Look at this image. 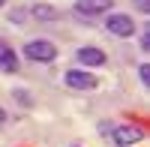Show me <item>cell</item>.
<instances>
[{
  "label": "cell",
  "mask_w": 150,
  "mask_h": 147,
  "mask_svg": "<svg viewBox=\"0 0 150 147\" xmlns=\"http://www.w3.org/2000/svg\"><path fill=\"white\" fill-rule=\"evenodd\" d=\"M138 75H141V84H150V63H141L138 66Z\"/></svg>",
  "instance_id": "9c48e42d"
},
{
  "label": "cell",
  "mask_w": 150,
  "mask_h": 147,
  "mask_svg": "<svg viewBox=\"0 0 150 147\" xmlns=\"http://www.w3.org/2000/svg\"><path fill=\"white\" fill-rule=\"evenodd\" d=\"M63 84L69 90H96L99 87V75H90L87 69H69L63 75Z\"/></svg>",
  "instance_id": "3957f363"
},
{
  "label": "cell",
  "mask_w": 150,
  "mask_h": 147,
  "mask_svg": "<svg viewBox=\"0 0 150 147\" xmlns=\"http://www.w3.org/2000/svg\"><path fill=\"white\" fill-rule=\"evenodd\" d=\"M105 30L111 36H117V39H129V36L138 33V27H135L132 15H123V12H114V15L105 18Z\"/></svg>",
  "instance_id": "7a4b0ae2"
},
{
  "label": "cell",
  "mask_w": 150,
  "mask_h": 147,
  "mask_svg": "<svg viewBox=\"0 0 150 147\" xmlns=\"http://www.w3.org/2000/svg\"><path fill=\"white\" fill-rule=\"evenodd\" d=\"M30 15H33L36 21H54V18H57V9L48 6V3H36V6L30 9Z\"/></svg>",
  "instance_id": "ba28073f"
},
{
  "label": "cell",
  "mask_w": 150,
  "mask_h": 147,
  "mask_svg": "<svg viewBox=\"0 0 150 147\" xmlns=\"http://www.w3.org/2000/svg\"><path fill=\"white\" fill-rule=\"evenodd\" d=\"M144 138V129L141 126H132V123H123L114 129V144L117 147H132V144H138Z\"/></svg>",
  "instance_id": "5b68a950"
},
{
  "label": "cell",
  "mask_w": 150,
  "mask_h": 147,
  "mask_svg": "<svg viewBox=\"0 0 150 147\" xmlns=\"http://www.w3.org/2000/svg\"><path fill=\"white\" fill-rule=\"evenodd\" d=\"M135 6H138L141 12H147V9H150V0H135Z\"/></svg>",
  "instance_id": "7c38bea8"
},
{
  "label": "cell",
  "mask_w": 150,
  "mask_h": 147,
  "mask_svg": "<svg viewBox=\"0 0 150 147\" xmlns=\"http://www.w3.org/2000/svg\"><path fill=\"white\" fill-rule=\"evenodd\" d=\"M24 54H27V60H33V63H51L57 57V45L48 42V39H30L24 45Z\"/></svg>",
  "instance_id": "6da1fadb"
},
{
  "label": "cell",
  "mask_w": 150,
  "mask_h": 147,
  "mask_svg": "<svg viewBox=\"0 0 150 147\" xmlns=\"http://www.w3.org/2000/svg\"><path fill=\"white\" fill-rule=\"evenodd\" d=\"M75 60H78L81 66H102L108 57H105L102 48H96V45H81L78 51H75Z\"/></svg>",
  "instance_id": "8992f818"
},
{
  "label": "cell",
  "mask_w": 150,
  "mask_h": 147,
  "mask_svg": "<svg viewBox=\"0 0 150 147\" xmlns=\"http://www.w3.org/2000/svg\"><path fill=\"white\" fill-rule=\"evenodd\" d=\"M75 12L84 18H99L105 15V12H111V6H114V0H75Z\"/></svg>",
  "instance_id": "277c9868"
},
{
  "label": "cell",
  "mask_w": 150,
  "mask_h": 147,
  "mask_svg": "<svg viewBox=\"0 0 150 147\" xmlns=\"http://www.w3.org/2000/svg\"><path fill=\"white\" fill-rule=\"evenodd\" d=\"M0 123H6V111H3V108H0Z\"/></svg>",
  "instance_id": "4fadbf2b"
},
{
  "label": "cell",
  "mask_w": 150,
  "mask_h": 147,
  "mask_svg": "<svg viewBox=\"0 0 150 147\" xmlns=\"http://www.w3.org/2000/svg\"><path fill=\"white\" fill-rule=\"evenodd\" d=\"M0 69L3 72H18V57H15V51H12V45L6 42V39H0Z\"/></svg>",
  "instance_id": "52a82bcc"
},
{
  "label": "cell",
  "mask_w": 150,
  "mask_h": 147,
  "mask_svg": "<svg viewBox=\"0 0 150 147\" xmlns=\"http://www.w3.org/2000/svg\"><path fill=\"white\" fill-rule=\"evenodd\" d=\"M141 51H147V54H150V30H144V33H141Z\"/></svg>",
  "instance_id": "8fae6325"
},
{
  "label": "cell",
  "mask_w": 150,
  "mask_h": 147,
  "mask_svg": "<svg viewBox=\"0 0 150 147\" xmlns=\"http://www.w3.org/2000/svg\"><path fill=\"white\" fill-rule=\"evenodd\" d=\"M15 99H18V105H30V93L27 90H15Z\"/></svg>",
  "instance_id": "30bf717a"
},
{
  "label": "cell",
  "mask_w": 150,
  "mask_h": 147,
  "mask_svg": "<svg viewBox=\"0 0 150 147\" xmlns=\"http://www.w3.org/2000/svg\"><path fill=\"white\" fill-rule=\"evenodd\" d=\"M3 3H6V0H0V9H3Z\"/></svg>",
  "instance_id": "5bb4252c"
}]
</instances>
